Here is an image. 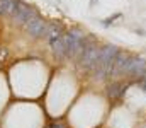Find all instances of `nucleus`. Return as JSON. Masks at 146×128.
I'll list each match as a JSON object with an SVG mask.
<instances>
[{
    "label": "nucleus",
    "mask_w": 146,
    "mask_h": 128,
    "mask_svg": "<svg viewBox=\"0 0 146 128\" xmlns=\"http://www.w3.org/2000/svg\"><path fill=\"white\" fill-rule=\"evenodd\" d=\"M10 17H12V21H14L15 24L26 26L31 19L36 17V10H34L33 7H29L27 3H24V2H17V3H15V9H14V14H12Z\"/></svg>",
    "instance_id": "obj_1"
},
{
    "label": "nucleus",
    "mask_w": 146,
    "mask_h": 128,
    "mask_svg": "<svg viewBox=\"0 0 146 128\" xmlns=\"http://www.w3.org/2000/svg\"><path fill=\"white\" fill-rule=\"evenodd\" d=\"M99 58H100V50L97 46H87L82 53L80 65L87 70H94L99 63Z\"/></svg>",
    "instance_id": "obj_2"
},
{
    "label": "nucleus",
    "mask_w": 146,
    "mask_h": 128,
    "mask_svg": "<svg viewBox=\"0 0 146 128\" xmlns=\"http://www.w3.org/2000/svg\"><path fill=\"white\" fill-rule=\"evenodd\" d=\"M63 41H65V46H66V56H78L83 53V40H78L75 38L72 33H66L63 36Z\"/></svg>",
    "instance_id": "obj_3"
},
{
    "label": "nucleus",
    "mask_w": 146,
    "mask_h": 128,
    "mask_svg": "<svg viewBox=\"0 0 146 128\" xmlns=\"http://www.w3.org/2000/svg\"><path fill=\"white\" fill-rule=\"evenodd\" d=\"M129 62H131V58H129L127 55L119 53V55L114 58V62H112V67H110V74L109 75L110 77H121V75L127 74Z\"/></svg>",
    "instance_id": "obj_4"
},
{
    "label": "nucleus",
    "mask_w": 146,
    "mask_h": 128,
    "mask_svg": "<svg viewBox=\"0 0 146 128\" xmlns=\"http://www.w3.org/2000/svg\"><path fill=\"white\" fill-rule=\"evenodd\" d=\"M26 31H27V34H29L31 38H42V36H46L48 24L36 15L34 19H31V21L26 24Z\"/></svg>",
    "instance_id": "obj_5"
},
{
    "label": "nucleus",
    "mask_w": 146,
    "mask_h": 128,
    "mask_svg": "<svg viewBox=\"0 0 146 128\" xmlns=\"http://www.w3.org/2000/svg\"><path fill=\"white\" fill-rule=\"evenodd\" d=\"M119 55V51H117V46H114V44H107V46H104L102 50H100V58H99V63L97 65H100V67H112V62H114V58Z\"/></svg>",
    "instance_id": "obj_6"
},
{
    "label": "nucleus",
    "mask_w": 146,
    "mask_h": 128,
    "mask_svg": "<svg viewBox=\"0 0 146 128\" xmlns=\"http://www.w3.org/2000/svg\"><path fill=\"white\" fill-rule=\"evenodd\" d=\"M129 75H143L146 74V60L145 58H131L129 67H127Z\"/></svg>",
    "instance_id": "obj_7"
},
{
    "label": "nucleus",
    "mask_w": 146,
    "mask_h": 128,
    "mask_svg": "<svg viewBox=\"0 0 146 128\" xmlns=\"http://www.w3.org/2000/svg\"><path fill=\"white\" fill-rule=\"evenodd\" d=\"M49 43H51L53 55L56 58H65L66 56V46H65V41H63V36L53 38V40H49Z\"/></svg>",
    "instance_id": "obj_8"
},
{
    "label": "nucleus",
    "mask_w": 146,
    "mask_h": 128,
    "mask_svg": "<svg viewBox=\"0 0 146 128\" xmlns=\"http://www.w3.org/2000/svg\"><path fill=\"white\" fill-rule=\"evenodd\" d=\"M124 92H126V85H124V84H119V82H115V84H110L109 87H107V94H109L112 99H117V97H121Z\"/></svg>",
    "instance_id": "obj_9"
},
{
    "label": "nucleus",
    "mask_w": 146,
    "mask_h": 128,
    "mask_svg": "<svg viewBox=\"0 0 146 128\" xmlns=\"http://www.w3.org/2000/svg\"><path fill=\"white\" fill-rule=\"evenodd\" d=\"M15 3H17V0H0V14L2 15H12Z\"/></svg>",
    "instance_id": "obj_10"
},
{
    "label": "nucleus",
    "mask_w": 146,
    "mask_h": 128,
    "mask_svg": "<svg viewBox=\"0 0 146 128\" xmlns=\"http://www.w3.org/2000/svg\"><path fill=\"white\" fill-rule=\"evenodd\" d=\"M60 31H61V26H60V24H48L46 36H49V40L58 38V36H60Z\"/></svg>",
    "instance_id": "obj_11"
},
{
    "label": "nucleus",
    "mask_w": 146,
    "mask_h": 128,
    "mask_svg": "<svg viewBox=\"0 0 146 128\" xmlns=\"http://www.w3.org/2000/svg\"><path fill=\"white\" fill-rule=\"evenodd\" d=\"M5 60H7V50L3 46H0V63L5 62Z\"/></svg>",
    "instance_id": "obj_12"
},
{
    "label": "nucleus",
    "mask_w": 146,
    "mask_h": 128,
    "mask_svg": "<svg viewBox=\"0 0 146 128\" xmlns=\"http://www.w3.org/2000/svg\"><path fill=\"white\" fill-rule=\"evenodd\" d=\"M51 128H63L61 125H51Z\"/></svg>",
    "instance_id": "obj_13"
},
{
    "label": "nucleus",
    "mask_w": 146,
    "mask_h": 128,
    "mask_svg": "<svg viewBox=\"0 0 146 128\" xmlns=\"http://www.w3.org/2000/svg\"><path fill=\"white\" fill-rule=\"evenodd\" d=\"M145 89H146V75H145Z\"/></svg>",
    "instance_id": "obj_14"
}]
</instances>
